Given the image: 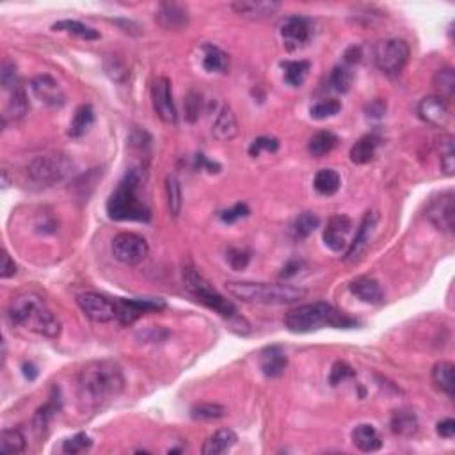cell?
Returning a JSON list of instances; mask_svg holds the SVG:
<instances>
[{"label": "cell", "mask_w": 455, "mask_h": 455, "mask_svg": "<svg viewBox=\"0 0 455 455\" xmlns=\"http://www.w3.org/2000/svg\"><path fill=\"white\" fill-rule=\"evenodd\" d=\"M125 390L121 367L111 360L91 361L79 374V397L86 407H100Z\"/></svg>", "instance_id": "1"}, {"label": "cell", "mask_w": 455, "mask_h": 455, "mask_svg": "<svg viewBox=\"0 0 455 455\" xmlns=\"http://www.w3.org/2000/svg\"><path fill=\"white\" fill-rule=\"evenodd\" d=\"M144 178L146 171L141 165L130 168L125 172L123 180L119 182L118 187L109 196L107 214L112 221H151V210L139 198V189L144 184Z\"/></svg>", "instance_id": "2"}, {"label": "cell", "mask_w": 455, "mask_h": 455, "mask_svg": "<svg viewBox=\"0 0 455 455\" xmlns=\"http://www.w3.org/2000/svg\"><path fill=\"white\" fill-rule=\"evenodd\" d=\"M8 317L13 325H20L45 338H57L61 334V322L55 317L41 295L25 292L9 302Z\"/></svg>", "instance_id": "3"}, {"label": "cell", "mask_w": 455, "mask_h": 455, "mask_svg": "<svg viewBox=\"0 0 455 455\" xmlns=\"http://www.w3.org/2000/svg\"><path fill=\"white\" fill-rule=\"evenodd\" d=\"M358 320L347 317L327 302H311L302 304L295 310L288 311L285 317V327L290 333L304 334L313 333L322 327H334V330H351L356 327Z\"/></svg>", "instance_id": "4"}, {"label": "cell", "mask_w": 455, "mask_h": 455, "mask_svg": "<svg viewBox=\"0 0 455 455\" xmlns=\"http://www.w3.org/2000/svg\"><path fill=\"white\" fill-rule=\"evenodd\" d=\"M226 290L231 297L247 304H265V306H285L295 304L306 297V290L292 285L281 283H254V281H233L226 283Z\"/></svg>", "instance_id": "5"}, {"label": "cell", "mask_w": 455, "mask_h": 455, "mask_svg": "<svg viewBox=\"0 0 455 455\" xmlns=\"http://www.w3.org/2000/svg\"><path fill=\"white\" fill-rule=\"evenodd\" d=\"M184 287L196 301L205 304V306L210 308V310H214L215 313H219L221 317L237 318V308L233 306V302L222 297L196 269H184Z\"/></svg>", "instance_id": "6"}, {"label": "cell", "mask_w": 455, "mask_h": 455, "mask_svg": "<svg viewBox=\"0 0 455 455\" xmlns=\"http://www.w3.org/2000/svg\"><path fill=\"white\" fill-rule=\"evenodd\" d=\"M75 171V164L62 154H46L32 158L27 165V175L36 185L52 187L64 182Z\"/></svg>", "instance_id": "7"}, {"label": "cell", "mask_w": 455, "mask_h": 455, "mask_svg": "<svg viewBox=\"0 0 455 455\" xmlns=\"http://www.w3.org/2000/svg\"><path fill=\"white\" fill-rule=\"evenodd\" d=\"M375 64L384 75L395 77L404 69L409 59V45L404 39H384V41L377 43L374 50Z\"/></svg>", "instance_id": "8"}, {"label": "cell", "mask_w": 455, "mask_h": 455, "mask_svg": "<svg viewBox=\"0 0 455 455\" xmlns=\"http://www.w3.org/2000/svg\"><path fill=\"white\" fill-rule=\"evenodd\" d=\"M112 257L125 265H137L146 260L149 252V245L141 235L137 233H119L112 238Z\"/></svg>", "instance_id": "9"}, {"label": "cell", "mask_w": 455, "mask_h": 455, "mask_svg": "<svg viewBox=\"0 0 455 455\" xmlns=\"http://www.w3.org/2000/svg\"><path fill=\"white\" fill-rule=\"evenodd\" d=\"M77 304L89 320L98 322V324H107L118 318L116 299L112 301L98 292H82L77 295Z\"/></svg>", "instance_id": "10"}, {"label": "cell", "mask_w": 455, "mask_h": 455, "mask_svg": "<svg viewBox=\"0 0 455 455\" xmlns=\"http://www.w3.org/2000/svg\"><path fill=\"white\" fill-rule=\"evenodd\" d=\"M280 34L287 50L294 52V50L302 48L311 41L315 34V23L313 20L306 18V16H288L281 22Z\"/></svg>", "instance_id": "11"}, {"label": "cell", "mask_w": 455, "mask_h": 455, "mask_svg": "<svg viewBox=\"0 0 455 455\" xmlns=\"http://www.w3.org/2000/svg\"><path fill=\"white\" fill-rule=\"evenodd\" d=\"M428 221L443 233H451L455 222V196L448 191L434 198L427 207Z\"/></svg>", "instance_id": "12"}, {"label": "cell", "mask_w": 455, "mask_h": 455, "mask_svg": "<svg viewBox=\"0 0 455 455\" xmlns=\"http://www.w3.org/2000/svg\"><path fill=\"white\" fill-rule=\"evenodd\" d=\"M116 306H118L116 320L123 325H130L149 311L164 310L165 302L161 299H116Z\"/></svg>", "instance_id": "13"}, {"label": "cell", "mask_w": 455, "mask_h": 455, "mask_svg": "<svg viewBox=\"0 0 455 455\" xmlns=\"http://www.w3.org/2000/svg\"><path fill=\"white\" fill-rule=\"evenodd\" d=\"M151 102L158 118L168 125H176V105L172 100V88L171 81L168 77L155 79L154 88H151Z\"/></svg>", "instance_id": "14"}, {"label": "cell", "mask_w": 455, "mask_h": 455, "mask_svg": "<svg viewBox=\"0 0 455 455\" xmlns=\"http://www.w3.org/2000/svg\"><path fill=\"white\" fill-rule=\"evenodd\" d=\"M377 221H379L377 212H367V214H365L363 221H361L360 228H358V233L354 235L352 242L348 244L347 251H345V260L356 262L363 257L365 251H367L368 245H370L372 237H374L375 233Z\"/></svg>", "instance_id": "15"}, {"label": "cell", "mask_w": 455, "mask_h": 455, "mask_svg": "<svg viewBox=\"0 0 455 455\" xmlns=\"http://www.w3.org/2000/svg\"><path fill=\"white\" fill-rule=\"evenodd\" d=\"M31 91L43 105L52 109H61L66 104V95L59 82L50 75H38L32 79Z\"/></svg>", "instance_id": "16"}, {"label": "cell", "mask_w": 455, "mask_h": 455, "mask_svg": "<svg viewBox=\"0 0 455 455\" xmlns=\"http://www.w3.org/2000/svg\"><path fill=\"white\" fill-rule=\"evenodd\" d=\"M418 116L427 125L444 128L450 121V107H448V102H444L437 95L425 96L418 104Z\"/></svg>", "instance_id": "17"}, {"label": "cell", "mask_w": 455, "mask_h": 455, "mask_svg": "<svg viewBox=\"0 0 455 455\" xmlns=\"http://www.w3.org/2000/svg\"><path fill=\"white\" fill-rule=\"evenodd\" d=\"M352 230V221L347 215H333L327 222V228L324 231V242L325 245L334 252L347 251L348 244L347 235Z\"/></svg>", "instance_id": "18"}, {"label": "cell", "mask_w": 455, "mask_h": 455, "mask_svg": "<svg viewBox=\"0 0 455 455\" xmlns=\"http://www.w3.org/2000/svg\"><path fill=\"white\" fill-rule=\"evenodd\" d=\"M157 23L165 31H182L189 25L187 6L178 2H162L157 9Z\"/></svg>", "instance_id": "19"}, {"label": "cell", "mask_w": 455, "mask_h": 455, "mask_svg": "<svg viewBox=\"0 0 455 455\" xmlns=\"http://www.w3.org/2000/svg\"><path fill=\"white\" fill-rule=\"evenodd\" d=\"M258 365H260V370L265 377H269V379L281 377L288 367L287 352H285L283 347H280V345H271V347H265L264 351L260 352Z\"/></svg>", "instance_id": "20"}, {"label": "cell", "mask_w": 455, "mask_h": 455, "mask_svg": "<svg viewBox=\"0 0 455 455\" xmlns=\"http://www.w3.org/2000/svg\"><path fill=\"white\" fill-rule=\"evenodd\" d=\"M280 8V2H274V0H271V2H269V0H238V2L231 4V9H233L237 15L249 20L269 18V16L274 15Z\"/></svg>", "instance_id": "21"}, {"label": "cell", "mask_w": 455, "mask_h": 455, "mask_svg": "<svg viewBox=\"0 0 455 455\" xmlns=\"http://www.w3.org/2000/svg\"><path fill=\"white\" fill-rule=\"evenodd\" d=\"M212 134L217 141L228 142L237 137L238 134V121L235 112L230 107H222L212 125Z\"/></svg>", "instance_id": "22"}, {"label": "cell", "mask_w": 455, "mask_h": 455, "mask_svg": "<svg viewBox=\"0 0 455 455\" xmlns=\"http://www.w3.org/2000/svg\"><path fill=\"white\" fill-rule=\"evenodd\" d=\"M351 292L363 302H368V304H379L384 299L381 285L374 278H370V276H360V278H356L351 283Z\"/></svg>", "instance_id": "23"}, {"label": "cell", "mask_w": 455, "mask_h": 455, "mask_svg": "<svg viewBox=\"0 0 455 455\" xmlns=\"http://www.w3.org/2000/svg\"><path fill=\"white\" fill-rule=\"evenodd\" d=\"M237 434L231 430V428H221L217 433L212 434L207 441H205L203 451L205 455H221L226 454V451H230L231 448L237 444Z\"/></svg>", "instance_id": "24"}, {"label": "cell", "mask_w": 455, "mask_h": 455, "mask_svg": "<svg viewBox=\"0 0 455 455\" xmlns=\"http://www.w3.org/2000/svg\"><path fill=\"white\" fill-rule=\"evenodd\" d=\"M352 443L361 451H377L383 447V441H381V436L375 430V427L368 423L358 425L352 430Z\"/></svg>", "instance_id": "25"}, {"label": "cell", "mask_w": 455, "mask_h": 455, "mask_svg": "<svg viewBox=\"0 0 455 455\" xmlns=\"http://www.w3.org/2000/svg\"><path fill=\"white\" fill-rule=\"evenodd\" d=\"M377 146H379L377 135L375 134L363 135V137H361L360 141H358L356 144L351 148V154H348V157H351L352 164L363 165V164H368L370 161H374L375 151H377Z\"/></svg>", "instance_id": "26"}, {"label": "cell", "mask_w": 455, "mask_h": 455, "mask_svg": "<svg viewBox=\"0 0 455 455\" xmlns=\"http://www.w3.org/2000/svg\"><path fill=\"white\" fill-rule=\"evenodd\" d=\"M93 123H95V111H93L91 105H81V107L75 111V114H73L72 123H69L68 135L73 139L84 137L89 128L93 126Z\"/></svg>", "instance_id": "27"}, {"label": "cell", "mask_w": 455, "mask_h": 455, "mask_svg": "<svg viewBox=\"0 0 455 455\" xmlns=\"http://www.w3.org/2000/svg\"><path fill=\"white\" fill-rule=\"evenodd\" d=\"M338 142H340V139H338V135L333 134V132H317V134L310 139V142H308V151H310L313 157L322 158L327 154H331V151L337 148Z\"/></svg>", "instance_id": "28"}, {"label": "cell", "mask_w": 455, "mask_h": 455, "mask_svg": "<svg viewBox=\"0 0 455 455\" xmlns=\"http://www.w3.org/2000/svg\"><path fill=\"white\" fill-rule=\"evenodd\" d=\"M436 149L441 158V168L444 175L451 176L455 169V139L451 134H441L436 139Z\"/></svg>", "instance_id": "29"}, {"label": "cell", "mask_w": 455, "mask_h": 455, "mask_svg": "<svg viewBox=\"0 0 455 455\" xmlns=\"http://www.w3.org/2000/svg\"><path fill=\"white\" fill-rule=\"evenodd\" d=\"M391 430L398 436H413L418 430V418L414 411L398 409L391 416Z\"/></svg>", "instance_id": "30"}, {"label": "cell", "mask_w": 455, "mask_h": 455, "mask_svg": "<svg viewBox=\"0 0 455 455\" xmlns=\"http://www.w3.org/2000/svg\"><path fill=\"white\" fill-rule=\"evenodd\" d=\"M311 64L308 61H283L281 62V69H283L285 82L292 88H301L304 84L308 72H310Z\"/></svg>", "instance_id": "31"}, {"label": "cell", "mask_w": 455, "mask_h": 455, "mask_svg": "<svg viewBox=\"0 0 455 455\" xmlns=\"http://www.w3.org/2000/svg\"><path fill=\"white\" fill-rule=\"evenodd\" d=\"M454 365L450 361H440V363L434 365L433 368V381L441 391L448 395V397H454Z\"/></svg>", "instance_id": "32"}, {"label": "cell", "mask_w": 455, "mask_h": 455, "mask_svg": "<svg viewBox=\"0 0 455 455\" xmlns=\"http://www.w3.org/2000/svg\"><path fill=\"white\" fill-rule=\"evenodd\" d=\"M340 185H341L340 175H338L334 169H320V171L315 175L313 187L318 194H322V196L337 194L338 189H340Z\"/></svg>", "instance_id": "33"}, {"label": "cell", "mask_w": 455, "mask_h": 455, "mask_svg": "<svg viewBox=\"0 0 455 455\" xmlns=\"http://www.w3.org/2000/svg\"><path fill=\"white\" fill-rule=\"evenodd\" d=\"M320 226V217L313 212H302L292 224V237L295 240H304L310 237L315 230Z\"/></svg>", "instance_id": "34"}, {"label": "cell", "mask_w": 455, "mask_h": 455, "mask_svg": "<svg viewBox=\"0 0 455 455\" xmlns=\"http://www.w3.org/2000/svg\"><path fill=\"white\" fill-rule=\"evenodd\" d=\"M27 441L20 428H4L0 436V451L2 454H22L25 451Z\"/></svg>", "instance_id": "35"}, {"label": "cell", "mask_w": 455, "mask_h": 455, "mask_svg": "<svg viewBox=\"0 0 455 455\" xmlns=\"http://www.w3.org/2000/svg\"><path fill=\"white\" fill-rule=\"evenodd\" d=\"M230 66V59L222 52L219 46L205 45V57H203V68L208 73H224Z\"/></svg>", "instance_id": "36"}, {"label": "cell", "mask_w": 455, "mask_h": 455, "mask_svg": "<svg viewBox=\"0 0 455 455\" xmlns=\"http://www.w3.org/2000/svg\"><path fill=\"white\" fill-rule=\"evenodd\" d=\"M434 88H436L437 96L443 98L444 102H450L455 95V72L451 68L437 69L434 75Z\"/></svg>", "instance_id": "37"}, {"label": "cell", "mask_w": 455, "mask_h": 455, "mask_svg": "<svg viewBox=\"0 0 455 455\" xmlns=\"http://www.w3.org/2000/svg\"><path fill=\"white\" fill-rule=\"evenodd\" d=\"M54 31H62L69 32V34H75L82 39H88V41H95V39H100V32H96L95 29L88 27L84 23L77 22V20H61V22H55L52 25Z\"/></svg>", "instance_id": "38"}, {"label": "cell", "mask_w": 455, "mask_h": 455, "mask_svg": "<svg viewBox=\"0 0 455 455\" xmlns=\"http://www.w3.org/2000/svg\"><path fill=\"white\" fill-rule=\"evenodd\" d=\"M330 84L334 91L341 93V95L351 91L352 84H354V72H352V66H347V64L337 66V68L331 72Z\"/></svg>", "instance_id": "39"}, {"label": "cell", "mask_w": 455, "mask_h": 455, "mask_svg": "<svg viewBox=\"0 0 455 455\" xmlns=\"http://www.w3.org/2000/svg\"><path fill=\"white\" fill-rule=\"evenodd\" d=\"M165 192H168L169 212H171V215L178 217L182 212L184 199H182V185L175 175H169L168 178H165Z\"/></svg>", "instance_id": "40"}, {"label": "cell", "mask_w": 455, "mask_h": 455, "mask_svg": "<svg viewBox=\"0 0 455 455\" xmlns=\"http://www.w3.org/2000/svg\"><path fill=\"white\" fill-rule=\"evenodd\" d=\"M226 416V407L212 402H201L191 407V418L196 421H210Z\"/></svg>", "instance_id": "41"}, {"label": "cell", "mask_w": 455, "mask_h": 455, "mask_svg": "<svg viewBox=\"0 0 455 455\" xmlns=\"http://www.w3.org/2000/svg\"><path fill=\"white\" fill-rule=\"evenodd\" d=\"M29 112V98H27V93H25V89L20 86L18 89H15L11 95V100H9V105H8V114L9 118L13 119H20L23 118V116L27 114Z\"/></svg>", "instance_id": "42"}, {"label": "cell", "mask_w": 455, "mask_h": 455, "mask_svg": "<svg viewBox=\"0 0 455 455\" xmlns=\"http://www.w3.org/2000/svg\"><path fill=\"white\" fill-rule=\"evenodd\" d=\"M340 111H341L340 102L334 98H330V100H322V102L315 104L313 107L310 109V116L313 119L322 121V119L333 118V116H337Z\"/></svg>", "instance_id": "43"}, {"label": "cell", "mask_w": 455, "mask_h": 455, "mask_svg": "<svg viewBox=\"0 0 455 455\" xmlns=\"http://www.w3.org/2000/svg\"><path fill=\"white\" fill-rule=\"evenodd\" d=\"M0 82L4 86V89H9V91H15V89L20 88V77H18V69H16V64L11 61H6L2 64V72H0Z\"/></svg>", "instance_id": "44"}, {"label": "cell", "mask_w": 455, "mask_h": 455, "mask_svg": "<svg viewBox=\"0 0 455 455\" xmlns=\"http://www.w3.org/2000/svg\"><path fill=\"white\" fill-rule=\"evenodd\" d=\"M57 409H59V406H57V402H55V397H52V400H50L48 404H45L41 409H38V413H36V416H34V425H36V430H38V433H43V430H45L46 425H48V421H50V418L57 413Z\"/></svg>", "instance_id": "45"}, {"label": "cell", "mask_w": 455, "mask_h": 455, "mask_svg": "<svg viewBox=\"0 0 455 455\" xmlns=\"http://www.w3.org/2000/svg\"><path fill=\"white\" fill-rule=\"evenodd\" d=\"M93 444L91 437L88 436V434L81 433V434H75L73 437H69V440H64V443H62V450L66 451V454H81V451L88 450L89 447Z\"/></svg>", "instance_id": "46"}, {"label": "cell", "mask_w": 455, "mask_h": 455, "mask_svg": "<svg viewBox=\"0 0 455 455\" xmlns=\"http://www.w3.org/2000/svg\"><path fill=\"white\" fill-rule=\"evenodd\" d=\"M278 148H280L278 139L262 135V137L254 139V141L251 142V146H249V155H251V157H260L262 151H278Z\"/></svg>", "instance_id": "47"}, {"label": "cell", "mask_w": 455, "mask_h": 455, "mask_svg": "<svg viewBox=\"0 0 455 455\" xmlns=\"http://www.w3.org/2000/svg\"><path fill=\"white\" fill-rule=\"evenodd\" d=\"M354 375H356V370H354V368L348 367V365L344 363V361H337V363L333 365V368H331L330 383L331 386H338V384L347 381V379L354 377Z\"/></svg>", "instance_id": "48"}, {"label": "cell", "mask_w": 455, "mask_h": 455, "mask_svg": "<svg viewBox=\"0 0 455 455\" xmlns=\"http://www.w3.org/2000/svg\"><path fill=\"white\" fill-rule=\"evenodd\" d=\"M249 215V208L247 205L244 203H237L233 208H230V210H224L221 214V221L226 222V224H233V222L240 221V219L247 217Z\"/></svg>", "instance_id": "49"}, {"label": "cell", "mask_w": 455, "mask_h": 455, "mask_svg": "<svg viewBox=\"0 0 455 455\" xmlns=\"http://www.w3.org/2000/svg\"><path fill=\"white\" fill-rule=\"evenodd\" d=\"M228 264H230L235 271H242V269L247 267L249 264V252L237 247L230 249V251H228Z\"/></svg>", "instance_id": "50"}, {"label": "cell", "mask_w": 455, "mask_h": 455, "mask_svg": "<svg viewBox=\"0 0 455 455\" xmlns=\"http://www.w3.org/2000/svg\"><path fill=\"white\" fill-rule=\"evenodd\" d=\"M16 274V264L11 257H9L8 251H2V267H0V278L2 280H8V278H13Z\"/></svg>", "instance_id": "51"}, {"label": "cell", "mask_w": 455, "mask_h": 455, "mask_svg": "<svg viewBox=\"0 0 455 455\" xmlns=\"http://www.w3.org/2000/svg\"><path fill=\"white\" fill-rule=\"evenodd\" d=\"M437 434L444 440H451L455 436V421L451 418H447V420H441L437 423Z\"/></svg>", "instance_id": "52"}, {"label": "cell", "mask_w": 455, "mask_h": 455, "mask_svg": "<svg viewBox=\"0 0 455 455\" xmlns=\"http://www.w3.org/2000/svg\"><path fill=\"white\" fill-rule=\"evenodd\" d=\"M105 69H107V73L111 75L112 79H114V81H123V79L126 77L125 66H123L119 61H116V59L112 61V68L111 66H105Z\"/></svg>", "instance_id": "53"}, {"label": "cell", "mask_w": 455, "mask_h": 455, "mask_svg": "<svg viewBox=\"0 0 455 455\" xmlns=\"http://www.w3.org/2000/svg\"><path fill=\"white\" fill-rule=\"evenodd\" d=\"M187 114H189V121L194 123L196 118L199 114V98L198 96L191 95V98L187 100Z\"/></svg>", "instance_id": "54"}, {"label": "cell", "mask_w": 455, "mask_h": 455, "mask_svg": "<svg viewBox=\"0 0 455 455\" xmlns=\"http://www.w3.org/2000/svg\"><path fill=\"white\" fill-rule=\"evenodd\" d=\"M368 116H372V118H381V116L384 114V111H386V104L384 102H381V100H377V102H374L372 105H368Z\"/></svg>", "instance_id": "55"}, {"label": "cell", "mask_w": 455, "mask_h": 455, "mask_svg": "<svg viewBox=\"0 0 455 455\" xmlns=\"http://www.w3.org/2000/svg\"><path fill=\"white\" fill-rule=\"evenodd\" d=\"M361 61V50L356 48V46H352V48L347 50V54H345V62L344 64L352 66L356 64V62Z\"/></svg>", "instance_id": "56"}, {"label": "cell", "mask_w": 455, "mask_h": 455, "mask_svg": "<svg viewBox=\"0 0 455 455\" xmlns=\"http://www.w3.org/2000/svg\"><path fill=\"white\" fill-rule=\"evenodd\" d=\"M299 271H301V262L290 260L283 267V272H281V278H292V276L297 274Z\"/></svg>", "instance_id": "57"}, {"label": "cell", "mask_w": 455, "mask_h": 455, "mask_svg": "<svg viewBox=\"0 0 455 455\" xmlns=\"http://www.w3.org/2000/svg\"><path fill=\"white\" fill-rule=\"evenodd\" d=\"M23 374H25V377L29 379V381H34L36 377H38V370H36V367L32 363H23Z\"/></svg>", "instance_id": "58"}]
</instances>
